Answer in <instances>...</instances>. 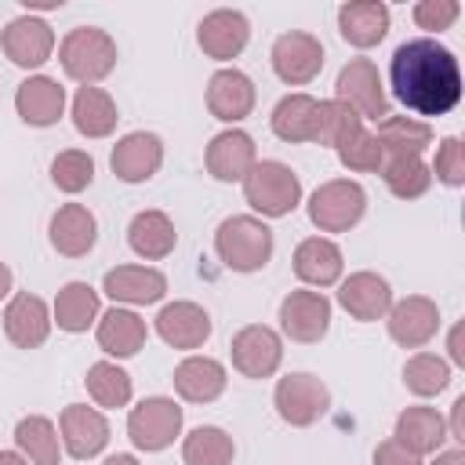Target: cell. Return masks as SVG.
<instances>
[{
  "instance_id": "6da1fadb",
  "label": "cell",
  "mask_w": 465,
  "mask_h": 465,
  "mask_svg": "<svg viewBox=\"0 0 465 465\" xmlns=\"http://www.w3.org/2000/svg\"><path fill=\"white\" fill-rule=\"evenodd\" d=\"M392 94L418 116H447L461 102V69L454 51L418 36L392 51L389 62Z\"/></svg>"
},
{
  "instance_id": "7a4b0ae2",
  "label": "cell",
  "mask_w": 465,
  "mask_h": 465,
  "mask_svg": "<svg viewBox=\"0 0 465 465\" xmlns=\"http://www.w3.org/2000/svg\"><path fill=\"white\" fill-rule=\"evenodd\" d=\"M214 251L232 272H254L272 258V229L262 218L232 214L218 225Z\"/></svg>"
},
{
  "instance_id": "3957f363",
  "label": "cell",
  "mask_w": 465,
  "mask_h": 465,
  "mask_svg": "<svg viewBox=\"0 0 465 465\" xmlns=\"http://www.w3.org/2000/svg\"><path fill=\"white\" fill-rule=\"evenodd\" d=\"M58 58H62L65 76H73L84 87H91L94 80H102V76L113 73V65H116V44H113V36L105 29L80 25V29H73L62 40Z\"/></svg>"
},
{
  "instance_id": "277c9868",
  "label": "cell",
  "mask_w": 465,
  "mask_h": 465,
  "mask_svg": "<svg viewBox=\"0 0 465 465\" xmlns=\"http://www.w3.org/2000/svg\"><path fill=\"white\" fill-rule=\"evenodd\" d=\"M243 196H247V203H251L254 211H262V214H269V218H283V214H291V211L298 207V200H302V182H298V174H294L287 163H280V160H262V163H254V167L247 171V178H243Z\"/></svg>"
},
{
  "instance_id": "5b68a950",
  "label": "cell",
  "mask_w": 465,
  "mask_h": 465,
  "mask_svg": "<svg viewBox=\"0 0 465 465\" xmlns=\"http://www.w3.org/2000/svg\"><path fill=\"white\" fill-rule=\"evenodd\" d=\"M363 211H367V193H363L360 182H349V178L323 182L309 196V218L323 232H345V229H352L363 218Z\"/></svg>"
},
{
  "instance_id": "8992f818",
  "label": "cell",
  "mask_w": 465,
  "mask_h": 465,
  "mask_svg": "<svg viewBox=\"0 0 465 465\" xmlns=\"http://www.w3.org/2000/svg\"><path fill=\"white\" fill-rule=\"evenodd\" d=\"M272 400H276L280 418H283L287 425H294V429H305V425L320 421V418L327 414V407H331L327 385H323L316 374H305V371L280 378Z\"/></svg>"
},
{
  "instance_id": "52a82bcc",
  "label": "cell",
  "mask_w": 465,
  "mask_h": 465,
  "mask_svg": "<svg viewBox=\"0 0 465 465\" xmlns=\"http://www.w3.org/2000/svg\"><path fill=\"white\" fill-rule=\"evenodd\" d=\"M182 432V407L167 396L142 400L127 418V436L138 450H163Z\"/></svg>"
},
{
  "instance_id": "ba28073f",
  "label": "cell",
  "mask_w": 465,
  "mask_h": 465,
  "mask_svg": "<svg viewBox=\"0 0 465 465\" xmlns=\"http://www.w3.org/2000/svg\"><path fill=\"white\" fill-rule=\"evenodd\" d=\"M334 94L338 102H345L360 120H385L389 116V102H385V91H381V76H378V65L371 58H352L341 73H338V84H334Z\"/></svg>"
},
{
  "instance_id": "9c48e42d",
  "label": "cell",
  "mask_w": 465,
  "mask_h": 465,
  "mask_svg": "<svg viewBox=\"0 0 465 465\" xmlns=\"http://www.w3.org/2000/svg\"><path fill=\"white\" fill-rule=\"evenodd\" d=\"M269 58H272V69H276V76L283 84L302 87V84H309V80L320 76V69H323V44L312 33L291 29V33L276 36Z\"/></svg>"
},
{
  "instance_id": "30bf717a",
  "label": "cell",
  "mask_w": 465,
  "mask_h": 465,
  "mask_svg": "<svg viewBox=\"0 0 465 465\" xmlns=\"http://www.w3.org/2000/svg\"><path fill=\"white\" fill-rule=\"evenodd\" d=\"M280 327L291 341L312 345L331 327V302L320 291H291L280 302Z\"/></svg>"
},
{
  "instance_id": "8fae6325",
  "label": "cell",
  "mask_w": 465,
  "mask_h": 465,
  "mask_svg": "<svg viewBox=\"0 0 465 465\" xmlns=\"http://www.w3.org/2000/svg\"><path fill=\"white\" fill-rule=\"evenodd\" d=\"M229 352H232V367L243 378H269L283 360L280 334L272 327H265V323H251V327L236 331Z\"/></svg>"
},
{
  "instance_id": "7c38bea8",
  "label": "cell",
  "mask_w": 465,
  "mask_h": 465,
  "mask_svg": "<svg viewBox=\"0 0 465 465\" xmlns=\"http://www.w3.org/2000/svg\"><path fill=\"white\" fill-rule=\"evenodd\" d=\"M0 44H4V54H7L15 65L36 69V65H44V62L51 58V51H54V33H51V25H47L44 18L22 15V18L7 22Z\"/></svg>"
},
{
  "instance_id": "4fadbf2b",
  "label": "cell",
  "mask_w": 465,
  "mask_h": 465,
  "mask_svg": "<svg viewBox=\"0 0 465 465\" xmlns=\"http://www.w3.org/2000/svg\"><path fill=\"white\" fill-rule=\"evenodd\" d=\"M109 163H113V174L116 178H124V182H145V178H153L160 171L163 145H160V138L153 131H131V134H124L113 145Z\"/></svg>"
},
{
  "instance_id": "5bb4252c",
  "label": "cell",
  "mask_w": 465,
  "mask_h": 465,
  "mask_svg": "<svg viewBox=\"0 0 465 465\" xmlns=\"http://www.w3.org/2000/svg\"><path fill=\"white\" fill-rule=\"evenodd\" d=\"M440 327V309L432 298L411 294L389 309V334L403 349H421Z\"/></svg>"
},
{
  "instance_id": "9a60e30c",
  "label": "cell",
  "mask_w": 465,
  "mask_h": 465,
  "mask_svg": "<svg viewBox=\"0 0 465 465\" xmlns=\"http://www.w3.org/2000/svg\"><path fill=\"white\" fill-rule=\"evenodd\" d=\"M247 36H251L247 18H243L240 11H229V7L203 15V22H200V29H196V40H200L203 54H207V58H218V62L236 58V54L247 47Z\"/></svg>"
},
{
  "instance_id": "2e32d148",
  "label": "cell",
  "mask_w": 465,
  "mask_h": 465,
  "mask_svg": "<svg viewBox=\"0 0 465 465\" xmlns=\"http://www.w3.org/2000/svg\"><path fill=\"white\" fill-rule=\"evenodd\" d=\"M207 109H211V116H218L225 124H236V120L251 116V109H254L251 76L240 73V69H218L207 80Z\"/></svg>"
},
{
  "instance_id": "e0dca14e",
  "label": "cell",
  "mask_w": 465,
  "mask_h": 465,
  "mask_svg": "<svg viewBox=\"0 0 465 465\" xmlns=\"http://www.w3.org/2000/svg\"><path fill=\"white\" fill-rule=\"evenodd\" d=\"M62 443L73 458H94L105 443H109V421L102 411L84 407V403H69L62 411Z\"/></svg>"
},
{
  "instance_id": "ac0fdd59",
  "label": "cell",
  "mask_w": 465,
  "mask_h": 465,
  "mask_svg": "<svg viewBox=\"0 0 465 465\" xmlns=\"http://www.w3.org/2000/svg\"><path fill=\"white\" fill-rule=\"evenodd\" d=\"M4 334L18 349H36L51 334V312L36 294H15L4 309Z\"/></svg>"
},
{
  "instance_id": "d6986e66",
  "label": "cell",
  "mask_w": 465,
  "mask_h": 465,
  "mask_svg": "<svg viewBox=\"0 0 465 465\" xmlns=\"http://www.w3.org/2000/svg\"><path fill=\"white\" fill-rule=\"evenodd\" d=\"M156 334L174 349H200L211 334V316L196 302H171L156 312Z\"/></svg>"
},
{
  "instance_id": "ffe728a7",
  "label": "cell",
  "mask_w": 465,
  "mask_h": 465,
  "mask_svg": "<svg viewBox=\"0 0 465 465\" xmlns=\"http://www.w3.org/2000/svg\"><path fill=\"white\" fill-rule=\"evenodd\" d=\"M102 291H105L113 302L149 305V302H160V298H163L167 276H163L160 269H149V265H120V269H109V272H105Z\"/></svg>"
},
{
  "instance_id": "44dd1931",
  "label": "cell",
  "mask_w": 465,
  "mask_h": 465,
  "mask_svg": "<svg viewBox=\"0 0 465 465\" xmlns=\"http://www.w3.org/2000/svg\"><path fill=\"white\" fill-rule=\"evenodd\" d=\"M15 109L25 124L51 127V124H58V116L65 109V87H58V80H51V76H29L15 91Z\"/></svg>"
},
{
  "instance_id": "7402d4cb",
  "label": "cell",
  "mask_w": 465,
  "mask_h": 465,
  "mask_svg": "<svg viewBox=\"0 0 465 465\" xmlns=\"http://www.w3.org/2000/svg\"><path fill=\"white\" fill-rule=\"evenodd\" d=\"M98 240V222L84 203H65L51 218V247L65 258H80L94 247Z\"/></svg>"
},
{
  "instance_id": "603a6c76",
  "label": "cell",
  "mask_w": 465,
  "mask_h": 465,
  "mask_svg": "<svg viewBox=\"0 0 465 465\" xmlns=\"http://www.w3.org/2000/svg\"><path fill=\"white\" fill-rule=\"evenodd\" d=\"M338 302L349 316L371 323V320H381L389 309H392V291L389 283L378 276V272H352L341 291H338Z\"/></svg>"
},
{
  "instance_id": "cb8c5ba5",
  "label": "cell",
  "mask_w": 465,
  "mask_h": 465,
  "mask_svg": "<svg viewBox=\"0 0 465 465\" xmlns=\"http://www.w3.org/2000/svg\"><path fill=\"white\" fill-rule=\"evenodd\" d=\"M254 163V142L243 131H222L207 145V171L218 182H243Z\"/></svg>"
},
{
  "instance_id": "d4e9b609",
  "label": "cell",
  "mask_w": 465,
  "mask_h": 465,
  "mask_svg": "<svg viewBox=\"0 0 465 465\" xmlns=\"http://www.w3.org/2000/svg\"><path fill=\"white\" fill-rule=\"evenodd\" d=\"M392 440L411 450V454H436L447 440V421L432 411V407H407L400 418H396V432Z\"/></svg>"
},
{
  "instance_id": "484cf974",
  "label": "cell",
  "mask_w": 465,
  "mask_h": 465,
  "mask_svg": "<svg viewBox=\"0 0 465 465\" xmlns=\"http://www.w3.org/2000/svg\"><path fill=\"white\" fill-rule=\"evenodd\" d=\"M338 33L352 47H374L389 33V7L378 0H352L338 7Z\"/></svg>"
},
{
  "instance_id": "4316f807",
  "label": "cell",
  "mask_w": 465,
  "mask_h": 465,
  "mask_svg": "<svg viewBox=\"0 0 465 465\" xmlns=\"http://www.w3.org/2000/svg\"><path fill=\"white\" fill-rule=\"evenodd\" d=\"M174 389L189 403H211L225 392V367L211 356H189L174 367Z\"/></svg>"
},
{
  "instance_id": "83f0119b",
  "label": "cell",
  "mask_w": 465,
  "mask_h": 465,
  "mask_svg": "<svg viewBox=\"0 0 465 465\" xmlns=\"http://www.w3.org/2000/svg\"><path fill=\"white\" fill-rule=\"evenodd\" d=\"M378 145H381V163L385 160H400V156H421L432 142V127L411 116H385L378 120L374 131Z\"/></svg>"
},
{
  "instance_id": "f1b7e54d",
  "label": "cell",
  "mask_w": 465,
  "mask_h": 465,
  "mask_svg": "<svg viewBox=\"0 0 465 465\" xmlns=\"http://www.w3.org/2000/svg\"><path fill=\"white\" fill-rule=\"evenodd\" d=\"M127 243L138 258H167L178 243V232H174V222L163 214V211H138L127 225Z\"/></svg>"
},
{
  "instance_id": "f546056e",
  "label": "cell",
  "mask_w": 465,
  "mask_h": 465,
  "mask_svg": "<svg viewBox=\"0 0 465 465\" xmlns=\"http://www.w3.org/2000/svg\"><path fill=\"white\" fill-rule=\"evenodd\" d=\"M341 251L331 243V240H323V236H309V240H302L298 243V251H294V272H298V280H305V283H312V287H331V283H338V276H341Z\"/></svg>"
},
{
  "instance_id": "4dcf8cb0",
  "label": "cell",
  "mask_w": 465,
  "mask_h": 465,
  "mask_svg": "<svg viewBox=\"0 0 465 465\" xmlns=\"http://www.w3.org/2000/svg\"><path fill=\"white\" fill-rule=\"evenodd\" d=\"M316 116H320V102L312 94H287L276 102L269 124L283 142H316Z\"/></svg>"
},
{
  "instance_id": "1f68e13d",
  "label": "cell",
  "mask_w": 465,
  "mask_h": 465,
  "mask_svg": "<svg viewBox=\"0 0 465 465\" xmlns=\"http://www.w3.org/2000/svg\"><path fill=\"white\" fill-rule=\"evenodd\" d=\"M145 320L131 309H109L98 320V345L109 356H134L145 345Z\"/></svg>"
},
{
  "instance_id": "d6a6232c",
  "label": "cell",
  "mask_w": 465,
  "mask_h": 465,
  "mask_svg": "<svg viewBox=\"0 0 465 465\" xmlns=\"http://www.w3.org/2000/svg\"><path fill=\"white\" fill-rule=\"evenodd\" d=\"M116 105L102 87H80L73 98V124L87 138H105L116 127Z\"/></svg>"
},
{
  "instance_id": "836d02e7",
  "label": "cell",
  "mask_w": 465,
  "mask_h": 465,
  "mask_svg": "<svg viewBox=\"0 0 465 465\" xmlns=\"http://www.w3.org/2000/svg\"><path fill=\"white\" fill-rule=\"evenodd\" d=\"M94 316H98V291L91 283L73 280V283H65L58 291V298H54V320H58L62 331L80 334V331H87L94 323Z\"/></svg>"
},
{
  "instance_id": "e575fe53",
  "label": "cell",
  "mask_w": 465,
  "mask_h": 465,
  "mask_svg": "<svg viewBox=\"0 0 465 465\" xmlns=\"http://www.w3.org/2000/svg\"><path fill=\"white\" fill-rule=\"evenodd\" d=\"M232 454H236L232 436H229L225 429H218V425H200V429H193V432L185 436V443H182L185 465H229Z\"/></svg>"
},
{
  "instance_id": "d590c367",
  "label": "cell",
  "mask_w": 465,
  "mask_h": 465,
  "mask_svg": "<svg viewBox=\"0 0 465 465\" xmlns=\"http://www.w3.org/2000/svg\"><path fill=\"white\" fill-rule=\"evenodd\" d=\"M15 443L33 465H58V432L44 414H29L15 429Z\"/></svg>"
},
{
  "instance_id": "8d00e7d4",
  "label": "cell",
  "mask_w": 465,
  "mask_h": 465,
  "mask_svg": "<svg viewBox=\"0 0 465 465\" xmlns=\"http://www.w3.org/2000/svg\"><path fill=\"white\" fill-rule=\"evenodd\" d=\"M381 178H385L389 193L400 196V200H418V196L432 185V171L421 163V156L385 160V163H381Z\"/></svg>"
},
{
  "instance_id": "74e56055",
  "label": "cell",
  "mask_w": 465,
  "mask_h": 465,
  "mask_svg": "<svg viewBox=\"0 0 465 465\" xmlns=\"http://www.w3.org/2000/svg\"><path fill=\"white\" fill-rule=\"evenodd\" d=\"M87 392L98 407H124L131 400V374L116 363H91L87 367Z\"/></svg>"
},
{
  "instance_id": "f35d334b",
  "label": "cell",
  "mask_w": 465,
  "mask_h": 465,
  "mask_svg": "<svg viewBox=\"0 0 465 465\" xmlns=\"http://www.w3.org/2000/svg\"><path fill=\"white\" fill-rule=\"evenodd\" d=\"M356 131H363V120L338 98L320 102V116H316V142L338 149L341 142H349Z\"/></svg>"
},
{
  "instance_id": "ab89813d",
  "label": "cell",
  "mask_w": 465,
  "mask_h": 465,
  "mask_svg": "<svg viewBox=\"0 0 465 465\" xmlns=\"http://www.w3.org/2000/svg\"><path fill=\"white\" fill-rule=\"evenodd\" d=\"M403 381H407V389L414 396H436V392L447 389L450 367H447V360H440L432 352H418V356H411L403 363Z\"/></svg>"
},
{
  "instance_id": "60d3db41",
  "label": "cell",
  "mask_w": 465,
  "mask_h": 465,
  "mask_svg": "<svg viewBox=\"0 0 465 465\" xmlns=\"http://www.w3.org/2000/svg\"><path fill=\"white\" fill-rule=\"evenodd\" d=\"M51 178H54V185H58L62 193H80V189H87L91 178H94V160H91L87 153H80V149H65V153L54 156Z\"/></svg>"
},
{
  "instance_id": "b9f144b4",
  "label": "cell",
  "mask_w": 465,
  "mask_h": 465,
  "mask_svg": "<svg viewBox=\"0 0 465 465\" xmlns=\"http://www.w3.org/2000/svg\"><path fill=\"white\" fill-rule=\"evenodd\" d=\"M338 160L349 171H381V145L371 131H356L349 142L338 145Z\"/></svg>"
},
{
  "instance_id": "7bdbcfd3",
  "label": "cell",
  "mask_w": 465,
  "mask_h": 465,
  "mask_svg": "<svg viewBox=\"0 0 465 465\" xmlns=\"http://www.w3.org/2000/svg\"><path fill=\"white\" fill-rule=\"evenodd\" d=\"M432 171L443 185H461L465 182V145H461V138H443L440 142Z\"/></svg>"
},
{
  "instance_id": "ee69618b",
  "label": "cell",
  "mask_w": 465,
  "mask_h": 465,
  "mask_svg": "<svg viewBox=\"0 0 465 465\" xmlns=\"http://www.w3.org/2000/svg\"><path fill=\"white\" fill-rule=\"evenodd\" d=\"M458 15H461V7L454 0H421V4H414V22L421 29H450Z\"/></svg>"
},
{
  "instance_id": "f6af8a7d",
  "label": "cell",
  "mask_w": 465,
  "mask_h": 465,
  "mask_svg": "<svg viewBox=\"0 0 465 465\" xmlns=\"http://www.w3.org/2000/svg\"><path fill=\"white\" fill-rule=\"evenodd\" d=\"M374 465H421V458L403 450L396 440H385V443L374 447Z\"/></svg>"
},
{
  "instance_id": "bcb514c9",
  "label": "cell",
  "mask_w": 465,
  "mask_h": 465,
  "mask_svg": "<svg viewBox=\"0 0 465 465\" xmlns=\"http://www.w3.org/2000/svg\"><path fill=\"white\" fill-rule=\"evenodd\" d=\"M447 436L458 440V443H465V396H458L454 407H450V429H447Z\"/></svg>"
},
{
  "instance_id": "7dc6e473",
  "label": "cell",
  "mask_w": 465,
  "mask_h": 465,
  "mask_svg": "<svg viewBox=\"0 0 465 465\" xmlns=\"http://www.w3.org/2000/svg\"><path fill=\"white\" fill-rule=\"evenodd\" d=\"M450 360H454V363H465V349H461V323L450 331Z\"/></svg>"
},
{
  "instance_id": "c3c4849f",
  "label": "cell",
  "mask_w": 465,
  "mask_h": 465,
  "mask_svg": "<svg viewBox=\"0 0 465 465\" xmlns=\"http://www.w3.org/2000/svg\"><path fill=\"white\" fill-rule=\"evenodd\" d=\"M432 465H465V450H461V447L443 450V454H436V461H432Z\"/></svg>"
},
{
  "instance_id": "681fc988",
  "label": "cell",
  "mask_w": 465,
  "mask_h": 465,
  "mask_svg": "<svg viewBox=\"0 0 465 465\" xmlns=\"http://www.w3.org/2000/svg\"><path fill=\"white\" fill-rule=\"evenodd\" d=\"M11 280H15V276H11V269L0 262V298H7V291H11Z\"/></svg>"
},
{
  "instance_id": "f907efd6",
  "label": "cell",
  "mask_w": 465,
  "mask_h": 465,
  "mask_svg": "<svg viewBox=\"0 0 465 465\" xmlns=\"http://www.w3.org/2000/svg\"><path fill=\"white\" fill-rule=\"evenodd\" d=\"M0 465H29L22 454H15V450H0Z\"/></svg>"
},
{
  "instance_id": "816d5d0a",
  "label": "cell",
  "mask_w": 465,
  "mask_h": 465,
  "mask_svg": "<svg viewBox=\"0 0 465 465\" xmlns=\"http://www.w3.org/2000/svg\"><path fill=\"white\" fill-rule=\"evenodd\" d=\"M105 465H138V458L134 454H113V458H105Z\"/></svg>"
}]
</instances>
